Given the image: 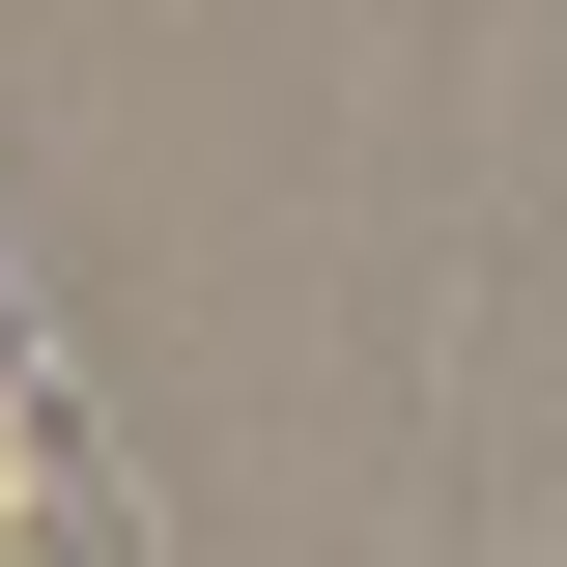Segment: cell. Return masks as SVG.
I'll list each match as a JSON object with an SVG mask.
<instances>
[{"label":"cell","mask_w":567,"mask_h":567,"mask_svg":"<svg viewBox=\"0 0 567 567\" xmlns=\"http://www.w3.org/2000/svg\"><path fill=\"white\" fill-rule=\"evenodd\" d=\"M29 567H142V511H114V454H85L58 369H29Z\"/></svg>","instance_id":"6da1fadb"}]
</instances>
